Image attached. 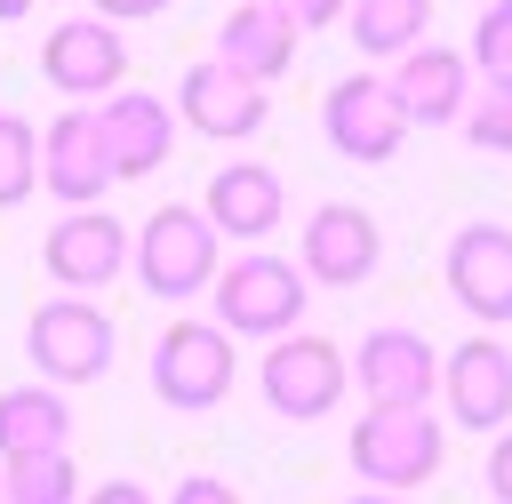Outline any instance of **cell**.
<instances>
[{"instance_id":"26","label":"cell","mask_w":512,"mask_h":504,"mask_svg":"<svg viewBox=\"0 0 512 504\" xmlns=\"http://www.w3.org/2000/svg\"><path fill=\"white\" fill-rule=\"evenodd\" d=\"M168 504H240V488H232V480H216V472H184Z\"/></svg>"},{"instance_id":"23","label":"cell","mask_w":512,"mask_h":504,"mask_svg":"<svg viewBox=\"0 0 512 504\" xmlns=\"http://www.w3.org/2000/svg\"><path fill=\"white\" fill-rule=\"evenodd\" d=\"M40 192V128L24 112H0V208Z\"/></svg>"},{"instance_id":"5","label":"cell","mask_w":512,"mask_h":504,"mask_svg":"<svg viewBox=\"0 0 512 504\" xmlns=\"http://www.w3.org/2000/svg\"><path fill=\"white\" fill-rule=\"evenodd\" d=\"M232 336L216 328V320H168L160 328V344H152V392L168 400V408H184V416H200V408H216L224 392H232Z\"/></svg>"},{"instance_id":"30","label":"cell","mask_w":512,"mask_h":504,"mask_svg":"<svg viewBox=\"0 0 512 504\" xmlns=\"http://www.w3.org/2000/svg\"><path fill=\"white\" fill-rule=\"evenodd\" d=\"M80 504H152V496H144L136 480H104V488H88Z\"/></svg>"},{"instance_id":"31","label":"cell","mask_w":512,"mask_h":504,"mask_svg":"<svg viewBox=\"0 0 512 504\" xmlns=\"http://www.w3.org/2000/svg\"><path fill=\"white\" fill-rule=\"evenodd\" d=\"M16 16H32V0H0V24H16Z\"/></svg>"},{"instance_id":"15","label":"cell","mask_w":512,"mask_h":504,"mask_svg":"<svg viewBox=\"0 0 512 504\" xmlns=\"http://www.w3.org/2000/svg\"><path fill=\"white\" fill-rule=\"evenodd\" d=\"M40 192H56L64 208H96V200L112 192V160H104L96 112L64 104V112L40 128Z\"/></svg>"},{"instance_id":"20","label":"cell","mask_w":512,"mask_h":504,"mask_svg":"<svg viewBox=\"0 0 512 504\" xmlns=\"http://www.w3.org/2000/svg\"><path fill=\"white\" fill-rule=\"evenodd\" d=\"M48 448H72V400L56 384H8L0 392V464L48 456Z\"/></svg>"},{"instance_id":"34","label":"cell","mask_w":512,"mask_h":504,"mask_svg":"<svg viewBox=\"0 0 512 504\" xmlns=\"http://www.w3.org/2000/svg\"><path fill=\"white\" fill-rule=\"evenodd\" d=\"M480 8H488V0H480Z\"/></svg>"},{"instance_id":"9","label":"cell","mask_w":512,"mask_h":504,"mask_svg":"<svg viewBox=\"0 0 512 504\" xmlns=\"http://www.w3.org/2000/svg\"><path fill=\"white\" fill-rule=\"evenodd\" d=\"M376 264H384V232H376L368 208H352V200H320V208L304 216L296 272H304L312 288H360Z\"/></svg>"},{"instance_id":"6","label":"cell","mask_w":512,"mask_h":504,"mask_svg":"<svg viewBox=\"0 0 512 504\" xmlns=\"http://www.w3.org/2000/svg\"><path fill=\"white\" fill-rule=\"evenodd\" d=\"M256 384H264V408L272 416H288V424H312V416H328L344 392H352V368H344V352L328 344V336H280L272 352H264V368H256Z\"/></svg>"},{"instance_id":"29","label":"cell","mask_w":512,"mask_h":504,"mask_svg":"<svg viewBox=\"0 0 512 504\" xmlns=\"http://www.w3.org/2000/svg\"><path fill=\"white\" fill-rule=\"evenodd\" d=\"M168 0H96V16L104 24H144V16H160Z\"/></svg>"},{"instance_id":"11","label":"cell","mask_w":512,"mask_h":504,"mask_svg":"<svg viewBox=\"0 0 512 504\" xmlns=\"http://www.w3.org/2000/svg\"><path fill=\"white\" fill-rule=\"evenodd\" d=\"M344 368L368 392V408H432V392H440V352L416 328H368Z\"/></svg>"},{"instance_id":"22","label":"cell","mask_w":512,"mask_h":504,"mask_svg":"<svg viewBox=\"0 0 512 504\" xmlns=\"http://www.w3.org/2000/svg\"><path fill=\"white\" fill-rule=\"evenodd\" d=\"M8 504H80V472H72V448H48V456H8V480H0Z\"/></svg>"},{"instance_id":"2","label":"cell","mask_w":512,"mask_h":504,"mask_svg":"<svg viewBox=\"0 0 512 504\" xmlns=\"http://www.w3.org/2000/svg\"><path fill=\"white\" fill-rule=\"evenodd\" d=\"M216 272H224V240H216V224H208L200 208L168 200V208L144 216V232H136V288H144V296L192 304Z\"/></svg>"},{"instance_id":"33","label":"cell","mask_w":512,"mask_h":504,"mask_svg":"<svg viewBox=\"0 0 512 504\" xmlns=\"http://www.w3.org/2000/svg\"><path fill=\"white\" fill-rule=\"evenodd\" d=\"M0 504H8V496H0Z\"/></svg>"},{"instance_id":"16","label":"cell","mask_w":512,"mask_h":504,"mask_svg":"<svg viewBox=\"0 0 512 504\" xmlns=\"http://www.w3.org/2000/svg\"><path fill=\"white\" fill-rule=\"evenodd\" d=\"M384 88H392V104H400L408 128H448L472 104V56L464 48H408Z\"/></svg>"},{"instance_id":"4","label":"cell","mask_w":512,"mask_h":504,"mask_svg":"<svg viewBox=\"0 0 512 504\" xmlns=\"http://www.w3.org/2000/svg\"><path fill=\"white\" fill-rule=\"evenodd\" d=\"M24 352H32L40 384H96V376L112 368L120 336H112V312H104V304H88V296H48V304H32V320H24Z\"/></svg>"},{"instance_id":"32","label":"cell","mask_w":512,"mask_h":504,"mask_svg":"<svg viewBox=\"0 0 512 504\" xmlns=\"http://www.w3.org/2000/svg\"><path fill=\"white\" fill-rule=\"evenodd\" d=\"M344 504H408V496H384V488H368V496H344Z\"/></svg>"},{"instance_id":"19","label":"cell","mask_w":512,"mask_h":504,"mask_svg":"<svg viewBox=\"0 0 512 504\" xmlns=\"http://www.w3.org/2000/svg\"><path fill=\"white\" fill-rule=\"evenodd\" d=\"M216 64H232L240 80L272 88L288 64H296V24L280 0H240L224 24H216Z\"/></svg>"},{"instance_id":"13","label":"cell","mask_w":512,"mask_h":504,"mask_svg":"<svg viewBox=\"0 0 512 504\" xmlns=\"http://www.w3.org/2000/svg\"><path fill=\"white\" fill-rule=\"evenodd\" d=\"M448 296L472 312V320H488V328H504L512 320V224H456V240H448Z\"/></svg>"},{"instance_id":"12","label":"cell","mask_w":512,"mask_h":504,"mask_svg":"<svg viewBox=\"0 0 512 504\" xmlns=\"http://www.w3.org/2000/svg\"><path fill=\"white\" fill-rule=\"evenodd\" d=\"M440 400H448L456 432H504L512 424V352L496 336H464L440 360Z\"/></svg>"},{"instance_id":"24","label":"cell","mask_w":512,"mask_h":504,"mask_svg":"<svg viewBox=\"0 0 512 504\" xmlns=\"http://www.w3.org/2000/svg\"><path fill=\"white\" fill-rule=\"evenodd\" d=\"M464 136H472L480 152H512V80L472 88V104H464Z\"/></svg>"},{"instance_id":"27","label":"cell","mask_w":512,"mask_h":504,"mask_svg":"<svg viewBox=\"0 0 512 504\" xmlns=\"http://www.w3.org/2000/svg\"><path fill=\"white\" fill-rule=\"evenodd\" d=\"M280 8H288V24H296V32H328L352 0H280Z\"/></svg>"},{"instance_id":"18","label":"cell","mask_w":512,"mask_h":504,"mask_svg":"<svg viewBox=\"0 0 512 504\" xmlns=\"http://www.w3.org/2000/svg\"><path fill=\"white\" fill-rule=\"evenodd\" d=\"M200 216L216 224V240H248V248H264V240H272V224L288 216V184H280L264 160H232V168H216V176H208Z\"/></svg>"},{"instance_id":"3","label":"cell","mask_w":512,"mask_h":504,"mask_svg":"<svg viewBox=\"0 0 512 504\" xmlns=\"http://www.w3.org/2000/svg\"><path fill=\"white\" fill-rule=\"evenodd\" d=\"M344 456H352V472H360L368 488L408 496V488H424V480L440 472L448 432H440V416H432V408H368V416L352 424Z\"/></svg>"},{"instance_id":"25","label":"cell","mask_w":512,"mask_h":504,"mask_svg":"<svg viewBox=\"0 0 512 504\" xmlns=\"http://www.w3.org/2000/svg\"><path fill=\"white\" fill-rule=\"evenodd\" d=\"M488 80H512V0H488L480 24H472V48H464Z\"/></svg>"},{"instance_id":"10","label":"cell","mask_w":512,"mask_h":504,"mask_svg":"<svg viewBox=\"0 0 512 504\" xmlns=\"http://www.w3.org/2000/svg\"><path fill=\"white\" fill-rule=\"evenodd\" d=\"M40 72L64 104H88V96H112L128 80V48H120V24L104 16H64L48 40H40Z\"/></svg>"},{"instance_id":"1","label":"cell","mask_w":512,"mask_h":504,"mask_svg":"<svg viewBox=\"0 0 512 504\" xmlns=\"http://www.w3.org/2000/svg\"><path fill=\"white\" fill-rule=\"evenodd\" d=\"M216 328L224 336H256V344H280V336H296V320H304V272H296V256H272V248H248V256H232L216 280Z\"/></svg>"},{"instance_id":"28","label":"cell","mask_w":512,"mask_h":504,"mask_svg":"<svg viewBox=\"0 0 512 504\" xmlns=\"http://www.w3.org/2000/svg\"><path fill=\"white\" fill-rule=\"evenodd\" d=\"M488 496L496 504H512V424L496 432V448H488Z\"/></svg>"},{"instance_id":"14","label":"cell","mask_w":512,"mask_h":504,"mask_svg":"<svg viewBox=\"0 0 512 504\" xmlns=\"http://www.w3.org/2000/svg\"><path fill=\"white\" fill-rule=\"evenodd\" d=\"M96 136H104L112 184H120V176H152V168H168V152H176V112H168L152 88H112V96L96 104Z\"/></svg>"},{"instance_id":"21","label":"cell","mask_w":512,"mask_h":504,"mask_svg":"<svg viewBox=\"0 0 512 504\" xmlns=\"http://www.w3.org/2000/svg\"><path fill=\"white\" fill-rule=\"evenodd\" d=\"M344 24H352V48L360 56H408V48H424V24H432V0H352L344 8Z\"/></svg>"},{"instance_id":"17","label":"cell","mask_w":512,"mask_h":504,"mask_svg":"<svg viewBox=\"0 0 512 504\" xmlns=\"http://www.w3.org/2000/svg\"><path fill=\"white\" fill-rule=\"evenodd\" d=\"M168 112H176L184 128L216 136V144H240V136H256V128H264V88L208 56V64H192V72L176 80V104H168Z\"/></svg>"},{"instance_id":"7","label":"cell","mask_w":512,"mask_h":504,"mask_svg":"<svg viewBox=\"0 0 512 504\" xmlns=\"http://www.w3.org/2000/svg\"><path fill=\"white\" fill-rule=\"evenodd\" d=\"M320 136H328V152H344L360 168H384L408 144V120H400V104H392V88L376 72H344L320 96Z\"/></svg>"},{"instance_id":"8","label":"cell","mask_w":512,"mask_h":504,"mask_svg":"<svg viewBox=\"0 0 512 504\" xmlns=\"http://www.w3.org/2000/svg\"><path fill=\"white\" fill-rule=\"evenodd\" d=\"M40 264H48L56 296H96L128 272V224L104 208H64L40 240Z\"/></svg>"}]
</instances>
